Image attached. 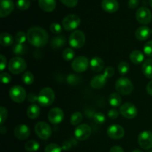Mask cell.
<instances>
[{
  "mask_svg": "<svg viewBox=\"0 0 152 152\" xmlns=\"http://www.w3.org/2000/svg\"><path fill=\"white\" fill-rule=\"evenodd\" d=\"M28 41L31 45L37 48L45 45L48 40V35L45 29L40 27H33L27 33Z\"/></svg>",
  "mask_w": 152,
  "mask_h": 152,
  "instance_id": "obj_1",
  "label": "cell"
},
{
  "mask_svg": "<svg viewBox=\"0 0 152 152\" xmlns=\"http://www.w3.org/2000/svg\"><path fill=\"white\" fill-rule=\"evenodd\" d=\"M55 99L54 91L50 88H44L39 91L38 95V101L41 106H50Z\"/></svg>",
  "mask_w": 152,
  "mask_h": 152,
  "instance_id": "obj_2",
  "label": "cell"
},
{
  "mask_svg": "<svg viewBox=\"0 0 152 152\" xmlns=\"http://www.w3.org/2000/svg\"><path fill=\"white\" fill-rule=\"evenodd\" d=\"M115 88L120 94L129 95L133 91L134 86L129 79L126 77H120L116 82Z\"/></svg>",
  "mask_w": 152,
  "mask_h": 152,
  "instance_id": "obj_3",
  "label": "cell"
},
{
  "mask_svg": "<svg viewBox=\"0 0 152 152\" xmlns=\"http://www.w3.org/2000/svg\"><path fill=\"white\" fill-rule=\"evenodd\" d=\"M27 68V63L23 59L20 57H13L9 61L8 69L12 74H19L25 71Z\"/></svg>",
  "mask_w": 152,
  "mask_h": 152,
  "instance_id": "obj_4",
  "label": "cell"
},
{
  "mask_svg": "<svg viewBox=\"0 0 152 152\" xmlns=\"http://www.w3.org/2000/svg\"><path fill=\"white\" fill-rule=\"evenodd\" d=\"M68 41H69L70 45L74 48H82L86 42V36L83 31L77 30L71 33Z\"/></svg>",
  "mask_w": 152,
  "mask_h": 152,
  "instance_id": "obj_5",
  "label": "cell"
},
{
  "mask_svg": "<svg viewBox=\"0 0 152 152\" xmlns=\"http://www.w3.org/2000/svg\"><path fill=\"white\" fill-rule=\"evenodd\" d=\"M80 16L76 14L67 15L62 20V27L67 31H74L80 25Z\"/></svg>",
  "mask_w": 152,
  "mask_h": 152,
  "instance_id": "obj_6",
  "label": "cell"
},
{
  "mask_svg": "<svg viewBox=\"0 0 152 152\" xmlns=\"http://www.w3.org/2000/svg\"><path fill=\"white\" fill-rule=\"evenodd\" d=\"M34 129L37 136L44 140L49 139L52 134L51 127L45 122H38Z\"/></svg>",
  "mask_w": 152,
  "mask_h": 152,
  "instance_id": "obj_7",
  "label": "cell"
},
{
  "mask_svg": "<svg viewBox=\"0 0 152 152\" xmlns=\"http://www.w3.org/2000/svg\"><path fill=\"white\" fill-rule=\"evenodd\" d=\"M9 95L10 97L13 102H17V103H21L24 102L27 96L26 91L25 89L19 86H15L10 89L9 91Z\"/></svg>",
  "mask_w": 152,
  "mask_h": 152,
  "instance_id": "obj_8",
  "label": "cell"
},
{
  "mask_svg": "<svg viewBox=\"0 0 152 152\" xmlns=\"http://www.w3.org/2000/svg\"><path fill=\"white\" fill-rule=\"evenodd\" d=\"M89 66V60L86 56H80L74 59L71 68L75 72L82 73L86 71Z\"/></svg>",
  "mask_w": 152,
  "mask_h": 152,
  "instance_id": "obj_9",
  "label": "cell"
},
{
  "mask_svg": "<svg viewBox=\"0 0 152 152\" xmlns=\"http://www.w3.org/2000/svg\"><path fill=\"white\" fill-rule=\"evenodd\" d=\"M120 113L126 119H134L137 115V108L131 102H126L120 108Z\"/></svg>",
  "mask_w": 152,
  "mask_h": 152,
  "instance_id": "obj_10",
  "label": "cell"
},
{
  "mask_svg": "<svg viewBox=\"0 0 152 152\" xmlns=\"http://www.w3.org/2000/svg\"><path fill=\"white\" fill-rule=\"evenodd\" d=\"M91 134V128L88 124H80L76 128L74 135L78 140L83 141L87 140Z\"/></svg>",
  "mask_w": 152,
  "mask_h": 152,
  "instance_id": "obj_11",
  "label": "cell"
},
{
  "mask_svg": "<svg viewBox=\"0 0 152 152\" xmlns=\"http://www.w3.org/2000/svg\"><path fill=\"white\" fill-rule=\"evenodd\" d=\"M152 19L151 12L148 8L145 7H141L137 10L136 19L140 24L147 25L150 23Z\"/></svg>",
  "mask_w": 152,
  "mask_h": 152,
  "instance_id": "obj_12",
  "label": "cell"
},
{
  "mask_svg": "<svg viewBox=\"0 0 152 152\" xmlns=\"http://www.w3.org/2000/svg\"><path fill=\"white\" fill-rule=\"evenodd\" d=\"M138 144L142 148L148 150L152 148V133L149 131H144L138 136Z\"/></svg>",
  "mask_w": 152,
  "mask_h": 152,
  "instance_id": "obj_13",
  "label": "cell"
},
{
  "mask_svg": "<svg viewBox=\"0 0 152 152\" xmlns=\"http://www.w3.org/2000/svg\"><path fill=\"white\" fill-rule=\"evenodd\" d=\"M48 118L50 123L53 125L59 124L64 118V112L59 108H53L49 111Z\"/></svg>",
  "mask_w": 152,
  "mask_h": 152,
  "instance_id": "obj_14",
  "label": "cell"
},
{
  "mask_svg": "<svg viewBox=\"0 0 152 152\" xmlns=\"http://www.w3.org/2000/svg\"><path fill=\"white\" fill-rule=\"evenodd\" d=\"M108 137L113 140H120L125 135V130L120 125H112L109 126L107 130Z\"/></svg>",
  "mask_w": 152,
  "mask_h": 152,
  "instance_id": "obj_15",
  "label": "cell"
},
{
  "mask_svg": "<svg viewBox=\"0 0 152 152\" xmlns=\"http://www.w3.org/2000/svg\"><path fill=\"white\" fill-rule=\"evenodd\" d=\"M14 9L13 0H0V16L1 18L9 16Z\"/></svg>",
  "mask_w": 152,
  "mask_h": 152,
  "instance_id": "obj_16",
  "label": "cell"
},
{
  "mask_svg": "<svg viewBox=\"0 0 152 152\" xmlns=\"http://www.w3.org/2000/svg\"><path fill=\"white\" fill-rule=\"evenodd\" d=\"M31 134V130L29 127L25 124H20L16 126L14 129V135L17 139L25 140L30 136Z\"/></svg>",
  "mask_w": 152,
  "mask_h": 152,
  "instance_id": "obj_17",
  "label": "cell"
},
{
  "mask_svg": "<svg viewBox=\"0 0 152 152\" xmlns=\"http://www.w3.org/2000/svg\"><path fill=\"white\" fill-rule=\"evenodd\" d=\"M102 8L109 13H115L119 9V3L117 0H102Z\"/></svg>",
  "mask_w": 152,
  "mask_h": 152,
  "instance_id": "obj_18",
  "label": "cell"
},
{
  "mask_svg": "<svg viewBox=\"0 0 152 152\" xmlns=\"http://www.w3.org/2000/svg\"><path fill=\"white\" fill-rule=\"evenodd\" d=\"M107 80H108V78L103 74H99V75L96 76L92 79L91 81V86L94 89H100L102 87H104V86L106 83Z\"/></svg>",
  "mask_w": 152,
  "mask_h": 152,
  "instance_id": "obj_19",
  "label": "cell"
},
{
  "mask_svg": "<svg viewBox=\"0 0 152 152\" xmlns=\"http://www.w3.org/2000/svg\"><path fill=\"white\" fill-rule=\"evenodd\" d=\"M151 34V30L147 26H142L138 28L135 31L136 38L140 41H145L148 39Z\"/></svg>",
  "mask_w": 152,
  "mask_h": 152,
  "instance_id": "obj_20",
  "label": "cell"
},
{
  "mask_svg": "<svg viewBox=\"0 0 152 152\" xmlns=\"http://www.w3.org/2000/svg\"><path fill=\"white\" fill-rule=\"evenodd\" d=\"M40 8L45 12H52L56 8V0H39Z\"/></svg>",
  "mask_w": 152,
  "mask_h": 152,
  "instance_id": "obj_21",
  "label": "cell"
},
{
  "mask_svg": "<svg viewBox=\"0 0 152 152\" xmlns=\"http://www.w3.org/2000/svg\"><path fill=\"white\" fill-rule=\"evenodd\" d=\"M90 66L92 71L94 72H100L105 67V62L101 58L95 56L91 59Z\"/></svg>",
  "mask_w": 152,
  "mask_h": 152,
  "instance_id": "obj_22",
  "label": "cell"
},
{
  "mask_svg": "<svg viewBox=\"0 0 152 152\" xmlns=\"http://www.w3.org/2000/svg\"><path fill=\"white\" fill-rule=\"evenodd\" d=\"M66 43V38L64 36L58 35L53 37L50 42V47L54 50H58L63 47Z\"/></svg>",
  "mask_w": 152,
  "mask_h": 152,
  "instance_id": "obj_23",
  "label": "cell"
},
{
  "mask_svg": "<svg viewBox=\"0 0 152 152\" xmlns=\"http://www.w3.org/2000/svg\"><path fill=\"white\" fill-rule=\"evenodd\" d=\"M129 58H130V60L132 63L138 65V64L142 63V61L144 60V55L140 50H135L130 53Z\"/></svg>",
  "mask_w": 152,
  "mask_h": 152,
  "instance_id": "obj_24",
  "label": "cell"
},
{
  "mask_svg": "<svg viewBox=\"0 0 152 152\" xmlns=\"http://www.w3.org/2000/svg\"><path fill=\"white\" fill-rule=\"evenodd\" d=\"M27 114H28V117L30 119H32V120L37 119V117H39L40 114L39 106L36 105V104L31 105L28 108V110H27Z\"/></svg>",
  "mask_w": 152,
  "mask_h": 152,
  "instance_id": "obj_25",
  "label": "cell"
},
{
  "mask_svg": "<svg viewBox=\"0 0 152 152\" xmlns=\"http://www.w3.org/2000/svg\"><path fill=\"white\" fill-rule=\"evenodd\" d=\"M142 71L147 78L152 79V59H147L143 62Z\"/></svg>",
  "mask_w": 152,
  "mask_h": 152,
  "instance_id": "obj_26",
  "label": "cell"
},
{
  "mask_svg": "<svg viewBox=\"0 0 152 152\" xmlns=\"http://www.w3.org/2000/svg\"><path fill=\"white\" fill-rule=\"evenodd\" d=\"M13 38L8 33H1L0 35V44L4 47H7L13 44Z\"/></svg>",
  "mask_w": 152,
  "mask_h": 152,
  "instance_id": "obj_27",
  "label": "cell"
},
{
  "mask_svg": "<svg viewBox=\"0 0 152 152\" xmlns=\"http://www.w3.org/2000/svg\"><path fill=\"white\" fill-rule=\"evenodd\" d=\"M108 102H109V104L111 106L117 108V107L120 106V104H121V96L117 93L111 94L109 97H108Z\"/></svg>",
  "mask_w": 152,
  "mask_h": 152,
  "instance_id": "obj_28",
  "label": "cell"
},
{
  "mask_svg": "<svg viewBox=\"0 0 152 152\" xmlns=\"http://www.w3.org/2000/svg\"><path fill=\"white\" fill-rule=\"evenodd\" d=\"M25 148L28 152H35L39 148V143L35 140H29L25 144Z\"/></svg>",
  "mask_w": 152,
  "mask_h": 152,
  "instance_id": "obj_29",
  "label": "cell"
},
{
  "mask_svg": "<svg viewBox=\"0 0 152 152\" xmlns=\"http://www.w3.org/2000/svg\"><path fill=\"white\" fill-rule=\"evenodd\" d=\"M82 120H83V114L80 111H76L72 114L70 121L73 126H79Z\"/></svg>",
  "mask_w": 152,
  "mask_h": 152,
  "instance_id": "obj_30",
  "label": "cell"
},
{
  "mask_svg": "<svg viewBox=\"0 0 152 152\" xmlns=\"http://www.w3.org/2000/svg\"><path fill=\"white\" fill-rule=\"evenodd\" d=\"M117 70H118V72L121 75H125L130 70V65H129V64L127 62L123 61V62H120L119 63L118 67H117Z\"/></svg>",
  "mask_w": 152,
  "mask_h": 152,
  "instance_id": "obj_31",
  "label": "cell"
},
{
  "mask_svg": "<svg viewBox=\"0 0 152 152\" xmlns=\"http://www.w3.org/2000/svg\"><path fill=\"white\" fill-rule=\"evenodd\" d=\"M22 81L25 85H28V86L33 84L34 82V74L30 71H25L22 75Z\"/></svg>",
  "mask_w": 152,
  "mask_h": 152,
  "instance_id": "obj_32",
  "label": "cell"
},
{
  "mask_svg": "<svg viewBox=\"0 0 152 152\" xmlns=\"http://www.w3.org/2000/svg\"><path fill=\"white\" fill-rule=\"evenodd\" d=\"M62 57L65 61H71L74 57V51L73 49L70 48H67L63 50L62 53Z\"/></svg>",
  "mask_w": 152,
  "mask_h": 152,
  "instance_id": "obj_33",
  "label": "cell"
},
{
  "mask_svg": "<svg viewBox=\"0 0 152 152\" xmlns=\"http://www.w3.org/2000/svg\"><path fill=\"white\" fill-rule=\"evenodd\" d=\"M31 6V2L29 0H17L16 7L21 10H26Z\"/></svg>",
  "mask_w": 152,
  "mask_h": 152,
  "instance_id": "obj_34",
  "label": "cell"
},
{
  "mask_svg": "<svg viewBox=\"0 0 152 152\" xmlns=\"http://www.w3.org/2000/svg\"><path fill=\"white\" fill-rule=\"evenodd\" d=\"M13 53L16 55H22L26 52V46L23 44H18L16 43L13 48Z\"/></svg>",
  "mask_w": 152,
  "mask_h": 152,
  "instance_id": "obj_35",
  "label": "cell"
},
{
  "mask_svg": "<svg viewBox=\"0 0 152 152\" xmlns=\"http://www.w3.org/2000/svg\"><path fill=\"white\" fill-rule=\"evenodd\" d=\"M45 152H62V148L56 143H50L45 147Z\"/></svg>",
  "mask_w": 152,
  "mask_h": 152,
  "instance_id": "obj_36",
  "label": "cell"
},
{
  "mask_svg": "<svg viewBox=\"0 0 152 152\" xmlns=\"http://www.w3.org/2000/svg\"><path fill=\"white\" fill-rule=\"evenodd\" d=\"M26 39H28L27 38V35L22 31L20 32H18L17 34L15 36V41L16 42V43L18 44H23L25 42Z\"/></svg>",
  "mask_w": 152,
  "mask_h": 152,
  "instance_id": "obj_37",
  "label": "cell"
},
{
  "mask_svg": "<svg viewBox=\"0 0 152 152\" xmlns=\"http://www.w3.org/2000/svg\"><path fill=\"white\" fill-rule=\"evenodd\" d=\"M50 30L53 34L57 35V34H61V32H62V26H61L59 23H57V22H53V23H52L51 25H50Z\"/></svg>",
  "mask_w": 152,
  "mask_h": 152,
  "instance_id": "obj_38",
  "label": "cell"
},
{
  "mask_svg": "<svg viewBox=\"0 0 152 152\" xmlns=\"http://www.w3.org/2000/svg\"><path fill=\"white\" fill-rule=\"evenodd\" d=\"M67 82L68 84L72 85V86H75L77 85L80 82V79L78 76H76L74 74H70L67 78Z\"/></svg>",
  "mask_w": 152,
  "mask_h": 152,
  "instance_id": "obj_39",
  "label": "cell"
},
{
  "mask_svg": "<svg viewBox=\"0 0 152 152\" xmlns=\"http://www.w3.org/2000/svg\"><path fill=\"white\" fill-rule=\"evenodd\" d=\"M143 52L146 56H152V40L148 41L144 45Z\"/></svg>",
  "mask_w": 152,
  "mask_h": 152,
  "instance_id": "obj_40",
  "label": "cell"
},
{
  "mask_svg": "<svg viewBox=\"0 0 152 152\" xmlns=\"http://www.w3.org/2000/svg\"><path fill=\"white\" fill-rule=\"evenodd\" d=\"M94 120L97 124H102L105 121V116L101 112H97L94 114Z\"/></svg>",
  "mask_w": 152,
  "mask_h": 152,
  "instance_id": "obj_41",
  "label": "cell"
},
{
  "mask_svg": "<svg viewBox=\"0 0 152 152\" xmlns=\"http://www.w3.org/2000/svg\"><path fill=\"white\" fill-rule=\"evenodd\" d=\"M7 117V111L4 106L0 107V123L2 125Z\"/></svg>",
  "mask_w": 152,
  "mask_h": 152,
  "instance_id": "obj_42",
  "label": "cell"
},
{
  "mask_svg": "<svg viewBox=\"0 0 152 152\" xmlns=\"http://www.w3.org/2000/svg\"><path fill=\"white\" fill-rule=\"evenodd\" d=\"M0 77H1V82H2V83H4V84H8V83H10V81H11V76H10L8 73L1 72Z\"/></svg>",
  "mask_w": 152,
  "mask_h": 152,
  "instance_id": "obj_43",
  "label": "cell"
},
{
  "mask_svg": "<svg viewBox=\"0 0 152 152\" xmlns=\"http://www.w3.org/2000/svg\"><path fill=\"white\" fill-rule=\"evenodd\" d=\"M79 0H60L61 2L68 7H74L78 4Z\"/></svg>",
  "mask_w": 152,
  "mask_h": 152,
  "instance_id": "obj_44",
  "label": "cell"
},
{
  "mask_svg": "<svg viewBox=\"0 0 152 152\" xmlns=\"http://www.w3.org/2000/svg\"><path fill=\"white\" fill-rule=\"evenodd\" d=\"M104 75L107 77V78H110V77H113V75L114 74V69L113 67H108L105 69L103 73Z\"/></svg>",
  "mask_w": 152,
  "mask_h": 152,
  "instance_id": "obj_45",
  "label": "cell"
},
{
  "mask_svg": "<svg viewBox=\"0 0 152 152\" xmlns=\"http://www.w3.org/2000/svg\"><path fill=\"white\" fill-rule=\"evenodd\" d=\"M108 117L109 118L111 119H117L119 116V111L116 109H111L109 111H108Z\"/></svg>",
  "mask_w": 152,
  "mask_h": 152,
  "instance_id": "obj_46",
  "label": "cell"
},
{
  "mask_svg": "<svg viewBox=\"0 0 152 152\" xmlns=\"http://www.w3.org/2000/svg\"><path fill=\"white\" fill-rule=\"evenodd\" d=\"M0 59H1L0 70H1V71H3L4 68H5L6 65H7V59H6V57L4 55H1V56H0Z\"/></svg>",
  "mask_w": 152,
  "mask_h": 152,
  "instance_id": "obj_47",
  "label": "cell"
},
{
  "mask_svg": "<svg viewBox=\"0 0 152 152\" xmlns=\"http://www.w3.org/2000/svg\"><path fill=\"white\" fill-rule=\"evenodd\" d=\"M139 0H129V7L131 9L137 8V7L139 5Z\"/></svg>",
  "mask_w": 152,
  "mask_h": 152,
  "instance_id": "obj_48",
  "label": "cell"
},
{
  "mask_svg": "<svg viewBox=\"0 0 152 152\" xmlns=\"http://www.w3.org/2000/svg\"><path fill=\"white\" fill-rule=\"evenodd\" d=\"M28 99L29 102H35L36 101H38V96L35 94L34 93H31L28 94Z\"/></svg>",
  "mask_w": 152,
  "mask_h": 152,
  "instance_id": "obj_49",
  "label": "cell"
},
{
  "mask_svg": "<svg viewBox=\"0 0 152 152\" xmlns=\"http://www.w3.org/2000/svg\"><path fill=\"white\" fill-rule=\"evenodd\" d=\"M109 152H124V150H123V148L122 147L118 146V145H115V146H113L110 149Z\"/></svg>",
  "mask_w": 152,
  "mask_h": 152,
  "instance_id": "obj_50",
  "label": "cell"
},
{
  "mask_svg": "<svg viewBox=\"0 0 152 152\" xmlns=\"http://www.w3.org/2000/svg\"><path fill=\"white\" fill-rule=\"evenodd\" d=\"M146 91H147V93L149 95L152 96V80L151 82L148 83L146 86Z\"/></svg>",
  "mask_w": 152,
  "mask_h": 152,
  "instance_id": "obj_51",
  "label": "cell"
},
{
  "mask_svg": "<svg viewBox=\"0 0 152 152\" xmlns=\"http://www.w3.org/2000/svg\"><path fill=\"white\" fill-rule=\"evenodd\" d=\"M132 152H142V151H140V150H138V149H136V150H134Z\"/></svg>",
  "mask_w": 152,
  "mask_h": 152,
  "instance_id": "obj_52",
  "label": "cell"
},
{
  "mask_svg": "<svg viewBox=\"0 0 152 152\" xmlns=\"http://www.w3.org/2000/svg\"><path fill=\"white\" fill-rule=\"evenodd\" d=\"M149 4H150V6L152 7V0H149Z\"/></svg>",
  "mask_w": 152,
  "mask_h": 152,
  "instance_id": "obj_53",
  "label": "cell"
},
{
  "mask_svg": "<svg viewBox=\"0 0 152 152\" xmlns=\"http://www.w3.org/2000/svg\"><path fill=\"white\" fill-rule=\"evenodd\" d=\"M149 152H152V150H151V151H149Z\"/></svg>",
  "mask_w": 152,
  "mask_h": 152,
  "instance_id": "obj_54",
  "label": "cell"
}]
</instances>
